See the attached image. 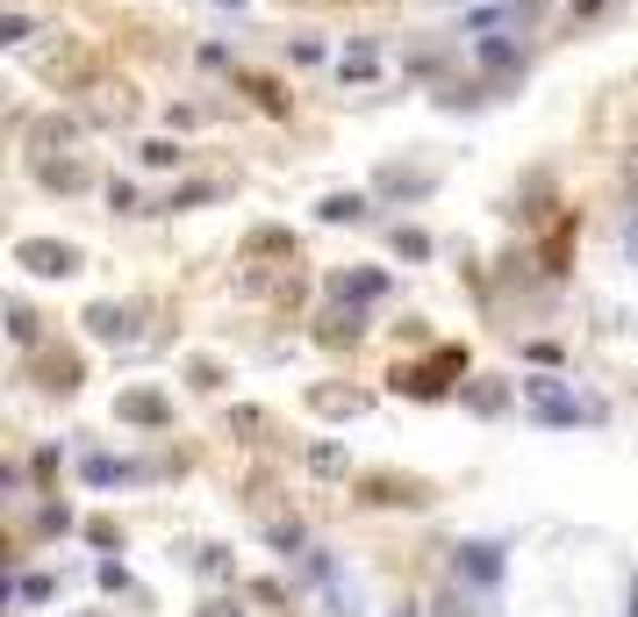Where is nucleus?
I'll return each mask as SVG.
<instances>
[{
  "label": "nucleus",
  "mask_w": 638,
  "mask_h": 617,
  "mask_svg": "<svg viewBox=\"0 0 638 617\" xmlns=\"http://www.w3.org/2000/svg\"><path fill=\"white\" fill-rule=\"evenodd\" d=\"M15 258L29 266V274H44V280L79 274V252H72V244H51V238H22V244H15Z\"/></svg>",
  "instance_id": "f257e3e1"
},
{
  "label": "nucleus",
  "mask_w": 638,
  "mask_h": 617,
  "mask_svg": "<svg viewBox=\"0 0 638 617\" xmlns=\"http://www.w3.org/2000/svg\"><path fill=\"white\" fill-rule=\"evenodd\" d=\"M87 330H94L101 344H137V316H130V308H115V302L87 308Z\"/></svg>",
  "instance_id": "f03ea898"
},
{
  "label": "nucleus",
  "mask_w": 638,
  "mask_h": 617,
  "mask_svg": "<svg viewBox=\"0 0 638 617\" xmlns=\"http://www.w3.org/2000/svg\"><path fill=\"white\" fill-rule=\"evenodd\" d=\"M36 180L58 187V194H72V187H87V166H79V158H36Z\"/></svg>",
  "instance_id": "7ed1b4c3"
},
{
  "label": "nucleus",
  "mask_w": 638,
  "mask_h": 617,
  "mask_svg": "<svg viewBox=\"0 0 638 617\" xmlns=\"http://www.w3.org/2000/svg\"><path fill=\"white\" fill-rule=\"evenodd\" d=\"M65 144H79V122L72 116H44L36 122V152H65Z\"/></svg>",
  "instance_id": "20e7f679"
},
{
  "label": "nucleus",
  "mask_w": 638,
  "mask_h": 617,
  "mask_svg": "<svg viewBox=\"0 0 638 617\" xmlns=\"http://www.w3.org/2000/svg\"><path fill=\"white\" fill-rule=\"evenodd\" d=\"M115 410L130 416V424H165V416H173V410H165V402H158V395H122Z\"/></svg>",
  "instance_id": "39448f33"
},
{
  "label": "nucleus",
  "mask_w": 638,
  "mask_h": 617,
  "mask_svg": "<svg viewBox=\"0 0 638 617\" xmlns=\"http://www.w3.org/2000/svg\"><path fill=\"white\" fill-rule=\"evenodd\" d=\"M316 216H323V223H359V216H366V194H330Z\"/></svg>",
  "instance_id": "423d86ee"
},
{
  "label": "nucleus",
  "mask_w": 638,
  "mask_h": 617,
  "mask_svg": "<svg viewBox=\"0 0 638 617\" xmlns=\"http://www.w3.org/2000/svg\"><path fill=\"white\" fill-rule=\"evenodd\" d=\"M373 72H380L373 44H359V51H345V65H338V80H352V86H359V80H373Z\"/></svg>",
  "instance_id": "0eeeda50"
},
{
  "label": "nucleus",
  "mask_w": 638,
  "mask_h": 617,
  "mask_svg": "<svg viewBox=\"0 0 638 617\" xmlns=\"http://www.w3.org/2000/svg\"><path fill=\"white\" fill-rule=\"evenodd\" d=\"M8 338H15V344H36V308H29V302H8Z\"/></svg>",
  "instance_id": "6e6552de"
},
{
  "label": "nucleus",
  "mask_w": 638,
  "mask_h": 617,
  "mask_svg": "<svg viewBox=\"0 0 638 617\" xmlns=\"http://www.w3.org/2000/svg\"><path fill=\"white\" fill-rule=\"evenodd\" d=\"M137 158H144V166H151V172H165V166H180V144H173V137H151V144H144Z\"/></svg>",
  "instance_id": "1a4fd4ad"
},
{
  "label": "nucleus",
  "mask_w": 638,
  "mask_h": 617,
  "mask_svg": "<svg viewBox=\"0 0 638 617\" xmlns=\"http://www.w3.org/2000/svg\"><path fill=\"white\" fill-rule=\"evenodd\" d=\"M316 410H323V416H359L366 402H359V395H338V388H323V395H316Z\"/></svg>",
  "instance_id": "9d476101"
},
{
  "label": "nucleus",
  "mask_w": 638,
  "mask_h": 617,
  "mask_svg": "<svg viewBox=\"0 0 638 617\" xmlns=\"http://www.w3.org/2000/svg\"><path fill=\"white\" fill-rule=\"evenodd\" d=\"M359 330H366V324H359V308H338V316H330V324H323V338H330V344H338V338L352 344V338H359Z\"/></svg>",
  "instance_id": "9b49d317"
},
{
  "label": "nucleus",
  "mask_w": 638,
  "mask_h": 617,
  "mask_svg": "<svg viewBox=\"0 0 638 617\" xmlns=\"http://www.w3.org/2000/svg\"><path fill=\"white\" fill-rule=\"evenodd\" d=\"M244 86H251V94H259V108H273V116H287V94H280L273 80H259V72H244Z\"/></svg>",
  "instance_id": "f8f14e48"
},
{
  "label": "nucleus",
  "mask_w": 638,
  "mask_h": 617,
  "mask_svg": "<svg viewBox=\"0 0 638 617\" xmlns=\"http://www.w3.org/2000/svg\"><path fill=\"white\" fill-rule=\"evenodd\" d=\"M44 380H51L58 395H65V388H79V360H65V352H58V360L44 366Z\"/></svg>",
  "instance_id": "ddd939ff"
},
{
  "label": "nucleus",
  "mask_w": 638,
  "mask_h": 617,
  "mask_svg": "<svg viewBox=\"0 0 638 617\" xmlns=\"http://www.w3.org/2000/svg\"><path fill=\"white\" fill-rule=\"evenodd\" d=\"M108 122H130L137 116V94H130V86H108V108H101Z\"/></svg>",
  "instance_id": "4468645a"
},
{
  "label": "nucleus",
  "mask_w": 638,
  "mask_h": 617,
  "mask_svg": "<svg viewBox=\"0 0 638 617\" xmlns=\"http://www.w3.org/2000/svg\"><path fill=\"white\" fill-rule=\"evenodd\" d=\"M338 294H352V302H373V294H380V274H352Z\"/></svg>",
  "instance_id": "2eb2a0df"
},
{
  "label": "nucleus",
  "mask_w": 638,
  "mask_h": 617,
  "mask_svg": "<svg viewBox=\"0 0 638 617\" xmlns=\"http://www.w3.org/2000/svg\"><path fill=\"white\" fill-rule=\"evenodd\" d=\"M29 36H36L29 15H8V22H0V44H29Z\"/></svg>",
  "instance_id": "dca6fc26"
},
{
  "label": "nucleus",
  "mask_w": 638,
  "mask_h": 617,
  "mask_svg": "<svg viewBox=\"0 0 638 617\" xmlns=\"http://www.w3.org/2000/svg\"><path fill=\"white\" fill-rule=\"evenodd\" d=\"M481 58H488V65H517V44H502V36H488V44H481Z\"/></svg>",
  "instance_id": "f3484780"
},
{
  "label": "nucleus",
  "mask_w": 638,
  "mask_h": 617,
  "mask_svg": "<svg viewBox=\"0 0 638 617\" xmlns=\"http://www.w3.org/2000/svg\"><path fill=\"white\" fill-rule=\"evenodd\" d=\"M309 467H316V474H345V460H338V446H316V452H309Z\"/></svg>",
  "instance_id": "a211bd4d"
},
{
  "label": "nucleus",
  "mask_w": 638,
  "mask_h": 617,
  "mask_svg": "<svg viewBox=\"0 0 638 617\" xmlns=\"http://www.w3.org/2000/svg\"><path fill=\"white\" fill-rule=\"evenodd\" d=\"M395 252H409V258H424V252H431V238H424V230H402V238H395Z\"/></svg>",
  "instance_id": "6ab92c4d"
},
{
  "label": "nucleus",
  "mask_w": 638,
  "mask_h": 617,
  "mask_svg": "<svg viewBox=\"0 0 638 617\" xmlns=\"http://www.w3.org/2000/svg\"><path fill=\"white\" fill-rule=\"evenodd\" d=\"M208 194H216V187H201V180H194V187H180V194H173V202H165V208H194V202H208Z\"/></svg>",
  "instance_id": "aec40b11"
}]
</instances>
